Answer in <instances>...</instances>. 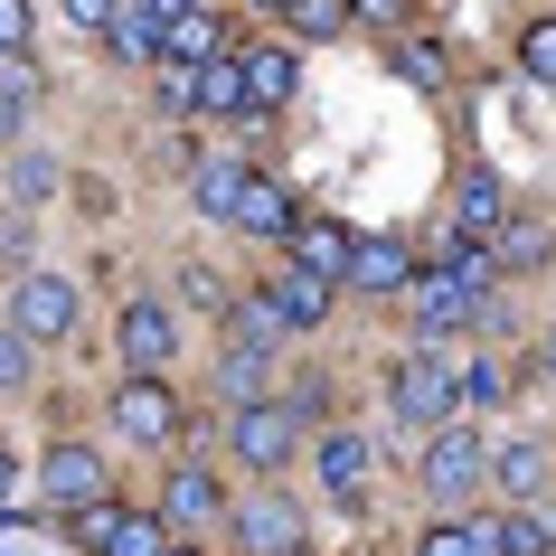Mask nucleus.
<instances>
[{
  "mask_svg": "<svg viewBox=\"0 0 556 556\" xmlns=\"http://www.w3.org/2000/svg\"><path fill=\"white\" fill-rule=\"evenodd\" d=\"M453 358L443 350H406L396 358V378H387V406H396V425H415V434H443L453 425Z\"/></svg>",
  "mask_w": 556,
  "mask_h": 556,
  "instance_id": "1",
  "label": "nucleus"
},
{
  "mask_svg": "<svg viewBox=\"0 0 556 556\" xmlns=\"http://www.w3.org/2000/svg\"><path fill=\"white\" fill-rule=\"evenodd\" d=\"M10 330H20V340H66V330H76V283H66V274H20Z\"/></svg>",
  "mask_w": 556,
  "mask_h": 556,
  "instance_id": "2",
  "label": "nucleus"
},
{
  "mask_svg": "<svg viewBox=\"0 0 556 556\" xmlns=\"http://www.w3.org/2000/svg\"><path fill=\"white\" fill-rule=\"evenodd\" d=\"M227 443H236V463L283 471V463H293V443H302V425H293V406H236Z\"/></svg>",
  "mask_w": 556,
  "mask_h": 556,
  "instance_id": "3",
  "label": "nucleus"
},
{
  "mask_svg": "<svg viewBox=\"0 0 556 556\" xmlns=\"http://www.w3.org/2000/svg\"><path fill=\"white\" fill-rule=\"evenodd\" d=\"M481 471H491V443L471 434V425H443V434L425 443V491H434V500H463Z\"/></svg>",
  "mask_w": 556,
  "mask_h": 556,
  "instance_id": "4",
  "label": "nucleus"
},
{
  "mask_svg": "<svg viewBox=\"0 0 556 556\" xmlns=\"http://www.w3.org/2000/svg\"><path fill=\"white\" fill-rule=\"evenodd\" d=\"M76 538H86V556H170V547H161V519H151V509H114V500L86 509Z\"/></svg>",
  "mask_w": 556,
  "mask_h": 556,
  "instance_id": "5",
  "label": "nucleus"
},
{
  "mask_svg": "<svg viewBox=\"0 0 556 556\" xmlns=\"http://www.w3.org/2000/svg\"><path fill=\"white\" fill-rule=\"evenodd\" d=\"M38 481H48V500H58L66 519H86V509H104V463H94L86 443H58Z\"/></svg>",
  "mask_w": 556,
  "mask_h": 556,
  "instance_id": "6",
  "label": "nucleus"
},
{
  "mask_svg": "<svg viewBox=\"0 0 556 556\" xmlns=\"http://www.w3.org/2000/svg\"><path fill=\"white\" fill-rule=\"evenodd\" d=\"M114 425H123L132 443H170V434H179V396H170L161 378H132V387L114 396Z\"/></svg>",
  "mask_w": 556,
  "mask_h": 556,
  "instance_id": "7",
  "label": "nucleus"
},
{
  "mask_svg": "<svg viewBox=\"0 0 556 556\" xmlns=\"http://www.w3.org/2000/svg\"><path fill=\"white\" fill-rule=\"evenodd\" d=\"M114 350H123V368H132V378H151V368L170 358V312H161V302H123Z\"/></svg>",
  "mask_w": 556,
  "mask_h": 556,
  "instance_id": "8",
  "label": "nucleus"
},
{
  "mask_svg": "<svg viewBox=\"0 0 556 556\" xmlns=\"http://www.w3.org/2000/svg\"><path fill=\"white\" fill-rule=\"evenodd\" d=\"M236 538H245L255 556H293V547H302V509L264 491V500H245V509H236Z\"/></svg>",
  "mask_w": 556,
  "mask_h": 556,
  "instance_id": "9",
  "label": "nucleus"
},
{
  "mask_svg": "<svg viewBox=\"0 0 556 556\" xmlns=\"http://www.w3.org/2000/svg\"><path fill=\"white\" fill-rule=\"evenodd\" d=\"M350 255H358V236H350V227H330V217H302V227H293V264H302V274L350 283Z\"/></svg>",
  "mask_w": 556,
  "mask_h": 556,
  "instance_id": "10",
  "label": "nucleus"
},
{
  "mask_svg": "<svg viewBox=\"0 0 556 556\" xmlns=\"http://www.w3.org/2000/svg\"><path fill=\"white\" fill-rule=\"evenodd\" d=\"M264 302H274V321H283V330H312L330 312V283H321V274H302V264H274Z\"/></svg>",
  "mask_w": 556,
  "mask_h": 556,
  "instance_id": "11",
  "label": "nucleus"
},
{
  "mask_svg": "<svg viewBox=\"0 0 556 556\" xmlns=\"http://www.w3.org/2000/svg\"><path fill=\"white\" fill-rule=\"evenodd\" d=\"M227 227H236V236H293V227H302V217H293V189L245 179V189H236V207H227Z\"/></svg>",
  "mask_w": 556,
  "mask_h": 556,
  "instance_id": "12",
  "label": "nucleus"
},
{
  "mask_svg": "<svg viewBox=\"0 0 556 556\" xmlns=\"http://www.w3.org/2000/svg\"><path fill=\"white\" fill-rule=\"evenodd\" d=\"M350 283H358V293H406V283H415V255L396 245V236H358Z\"/></svg>",
  "mask_w": 556,
  "mask_h": 556,
  "instance_id": "13",
  "label": "nucleus"
},
{
  "mask_svg": "<svg viewBox=\"0 0 556 556\" xmlns=\"http://www.w3.org/2000/svg\"><path fill=\"white\" fill-rule=\"evenodd\" d=\"M161 58H170V66H217V58H227V20H217V10L170 20V29H161Z\"/></svg>",
  "mask_w": 556,
  "mask_h": 556,
  "instance_id": "14",
  "label": "nucleus"
},
{
  "mask_svg": "<svg viewBox=\"0 0 556 556\" xmlns=\"http://www.w3.org/2000/svg\"><path fill=\"white\" fill-rule=\"evenodd\" d=\"M217 500H227V491H217V471L179 463L170 491H161V519H170V528H207V519H217Z\"/></svg>",
  "mask_w": 556,
  "mask_h": 556,
  "instance_id": "15",
  "label": "nucleus"
},
{
  "mask_svg": "<svg viewBox=\"0 0 556 556\" xmlns=\"http://www.w3.org/2000/svg\"><path fill=\"white\" fill-rule=\"evenodd\" d=\"M471 312H481L471 283H453V274H415V321H425V330H463Z\"/></svg>",
  "mask_w": 556,
  "mask_h": 556,
  "instance_id": "16",
  "label": "nucleus"
},
{
  "mask_svg": "<svg viewBox=\"0 0 556 556\" xmlns=\"http://www.w3.org/2000/svg\"><path fill=\"white\" fill-rule=\"evenodd\" d=\"M321 481L340 500H358V481H368V434H358V425H330L321 434Z\"/></svg>",
  "mask_w": 556,
  "mask_h": 556,
  "instance_id": "17",
  "label": "nucleus"
},
{
  "mask_svg": "<svg viewBox=\"0 0 556 556\" xmlns=\"http://www.w3.org/2000/svg\"><path fill=\"white\" fill-rule=\"evenodd\" d=\"M293 76H302L293 48H245V104H264V114H274V104L293 94Z\"/></svg>",
  "mask_w": 556,
  "mask_h": 556,
  "instance_id": "18",
  "label": "nucleus"
},
{
  "mask_svg": "<svg viewBox=\"0 0 556 556\" xmlns=\"http://www.w3.org/2000/svg\"><path fill=\"white\" fill-rule=\"evenodd\" d=\"M538 471H547V453H538V443H500V453H491L500 500H528V491H538Z\"/></svg>",
  "mask_w": 556,
  "mask_h": 556,
  "instance_id": "19",
  "label": "nucleus"
},
{
  "mask_svg": "<svg viewBox=\"0 0 556 556\" xmlns=\"http://www.w3.org/2000/svg\"><path fill=\"white\" fill-rule=\"evenodd\" d=\"M29 104H38V76H29V58H0V142L29 123Z\"/></svg>",
  "mask_w": 556,
  "mask_h": 556,
  "instance_id": "20",
  "label": "nucleus"
},
{
  "mask_svg": "<svg viewBox=\"0 0 556 556\" xmlns=\"http://www.w3.org/2000/svg\"><path fill=\"white\" fill-rule=\"evenodd\" d=\"M500 217H509V199H500V179H491V170H471V179H463V236H491Z\"/></svg>",
  "mask_w": 556,
  "mask_h": 556,
  "instance_id": "21",
  "label": "nucleus"
},
{
  "mask_svg": "<svg viewBox=\"0 0 556 556\" xmlns=\"http://www.w3.org/2000/svg\"><path fill=\"white\" fill-rule=\"evenodd\" d=\"M199 104H207V114H245V66H236V58L199 66Z\"/></svg>",
  "mask_w": 556,
  "mask_h": 556,
  "instance_id": "22",
  "label": "nucleus"
},
{
  "mask_svg": "<svg viewBox=\"0 0 556 556\" xmlns=\"http://www.w3.org/2000/svg\"><path fill=\"white\" fill-rule=\"evenodd\" d=\"M245 179H255V170H236V161H199V207H207V217H227Z\"/></svg>",
  "mask_w": 556,
  "mask_h": 556,
  "instance_id": "23",
  "label": "nucleus"
},
{
  "mask_svg": "<svg viewBox=\"0 0 556 556\" xmlns=\"http://www.w3.org/2000/svg\"><path fill=\"white\" fill-rule=\"evenodd\" d=\"M283 20H293V38H340L350 29V0H293Z\"/></svg>",
  "mask_w": 556,
  "mask_h": 556,
  "instance_id": "24",
  "label": "nucleus"
},
{
  "mask_svg": "<svg viewBox=\"0 0 556 556\" xmlns=\"http://www.w3.org/2000/svg\"><path fill=\"white\" fill-rule=\"evenodd\" d=\"M104 48H114V58H161V29H151L142 10H123L114 29H104Z\"/></svg>",
  "mask_w": 556,
  "mask_h": 556,
  "instance_id": "25",
  "label": "nucleus"
},
{
  "mask_svg": "<svg viewBox=\"0 0 556 556\" xmlns=\"http://www.w3.org/2000/svg\"><path fill=\"white\" fill-rule=\"evenodd\" d=\"M519 66L538 76V86H556V20H528V38H519Z\"/></svg>",
  "mask_w": 556,
  "mask_h": 556,
  "instance_id": "26",
  "label": "nucleus"
},
{
  "mask_svg": "<svg viewBox=\"0 0 556 556\" xmlns=\"http://www.w3.org/2000/svg\"><path fill=\"white\" fill-rule=\"evenodd\" d=\"M227 387L245 396V406H264V350H236L227 340Z\"/></svg>",
  "mask_w": 556,
  "mask_h": 556,
  "instance_id": "27",
  "label": "nucleus"
},
{
  "mask_svg": "<svg viewBox=\"0 0 556 556\" xmlns=\"http://www.w3.org/2000/svg\"><path fill=\"white\" fill-rule=\"evenodd\" d=\"M29 350H38V340H20V330H0V396H10V387H29Z\"/></svg>",
  "mask_w": 556,
  "mask_h": 556,
  "instance_id": "28",
  "label": "nucleus"
},
{
  "mask_svg": "<svg viewBox=\"0 0 556 556\" xmlns=\"http://www.w3.org/2000/svg\"><path fill=\"white\" fill-rule=\"evenodd\" d=\"M443 274H453V283H471V293H481V283H491V255H481V245H453V255H443Z\"/></svg>",
  "mask_w": 556,
  "mask_h": 556,
  "instance_id": "29",
  "label": "nucleus"
},
{
  "mask_svg": "<svg viewBox=\"0 0 556 556\" xmlns=\"http://www.w3.org/2000/svg\"><path fill=\"white\" fill-rule=\"evenodd\" d=\"M29 48V0H0V58H20Z\"/></svg>",
  "mask_w": 556,
  "mask_h": 556,
  "instance_id": "30",
  "label": "nucleus"
},
{
  "mask_svg": "<svg viewBox=\"0 0 556 556\" xmlns=\"http://www.w3.org/2000/svg\"><path fill=\"white\" fill-rule=\"evenodd\" d=\"M415 556H481V547H471V528L443 519V528H425V547H415Z\"/></svg>",
  "mask_w": 556,
  "mask_h": 556,
  "instance_id": "31",
  "label": "nucleus"
},
{
  "mask_svg": "<svg viewBox=\"0 0 556 556\" xmlns=\"http://www.w3.org/2000/svg\"><path fill=\"white\" fill-rule=\"evenodd\" d=\"M161 104H170V114H189V104H199V66H170V76H161Z\"/></svg>",
  "mask_w": 556,
  "mask_h": 556,
  "instance_id": "32",
  "label": "nucleus"
},
{
  "mask_svg": "<svg viewBox=\"0 0 556 556\" xmlns=\"http://www.w3.org/2000/svg\"><path fill=\"white\" fill-rule=\"evenodd\" d=\"M66 20H76V29H114L123 0H66Z\"/></svg>",
  "mask_w": 556,
  "mask_h": 556,
  "instance_id": "33",
  "label": "nucleus"
},
{
  "mask_svg": "<svg viewBox=\"0 0 556 556\" xmlns=\"http://www.w3.org/2000/svg\"><path fill=\"white\" fill-rule=\"evenodd\" d=\"M123 10H142L151 29H170V20H189V10H207V0H123Z\"/></svg>",
  "mask_w": 556,
  "mask_h": 556,
  "instance_id": "34",
  "label": "nucleus"
},
{
  "mask_svg": "<svg viewBox=\"0 0 556 556\" xmlns=\"http://www.w3.org/2000/svg\"><path fill=\"white\" fill-rule=\"evenodd\" d=\"M396 66H406L415 86H443V58H434V48H396Z\"/></svg>",
  "mask_w": 556,
  "mask_h": 556,
  "instance_id": "35",
  "label": "nucleus"
},
{
  "mask_svg": "<svg viewBox=\"0 0 556 556\" xmlns=\"http://www.w3.org/2000/svg\"><path fill=\"white\" fill-rule=\"evenodd\" d=\"M471 396H509V358H481L471 368Z\"/></svg>",
  "mask_w": 556,
  "mask_h": 556,
  "instance_id": "36",
  "label": "nucleus"
},
{
  "mask_svg": "<svg viewBox=\"0 0 556 556\" xmlns=\"http://www.w3.org/2000/svg\"><path fill=\"white\" fill-rule=\"evenodd\" d=\"M350 20H378V29H396V20H406V0H350Z\"/></svg>",
  "mask_w": 556,
  "mask_h": 556,
  "instance_id": "37",
  "label": "nucleus"
},
{
  "mask_svg": "<svg viewBox=\"0 0 556 556\" xmlns=\"http://www.w3.org/2000/svg\"><path fill=\"white\" fill-rule=\"evenodd\" d=\"M0 500H10V453H0Z\"/></svg>",
  "mask_w": 556,
  "mask_h": 556,
  "instance_id": "38",
  "label": "nucleus"
},
{
  "mask_svg": "<svg viewBox=\"0 0 556 556\" xmlns=\"http://www.w3.org/2000/svg\"><path fill=\"white\" fill-rule=\"evenodd\" d=\"M547 368H556V330H547Z\"/></svg>",
  "mask_w": 556,
  "mask_h": 556,
  "instance_id": "39",
  "label": "nucleus"
},
{
  "mask_svg": "<svg viewBox=\"0 0 556 556\" xmlns=\"http://www.w3.org/2000/svg\"><path fill=\"white\" fill-rule=\"evenodd\" d=\"M170 556H189V547H170Z\"/></svg>",
  "mask_w": 556,
  "mask_h": 556,
  "instance_id": "40",
  "label": "nucleus"
}]
</instances>
